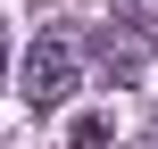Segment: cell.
I'll use <instances>...</instances> for the list:
<instances>
[{"label":"cell","instance_id":"cell-2","mask_svg":"<svg viewBox=\"0 0 158 149\" xmlns=\"http://www.w3.org/2000/svg\"><path fill=\"white\" fill-rule=\"evenodd\" d=\"M0 41H8V17H0Z\"/></svg>","mask_w":158,"mask_h":149},{"label":"cell","instance_id":"cell-1","mask_svg":"<svg viewBox=\"0 0 158 149\" xmlns=\"http://www.w3.org/2000/svg\"><path fill=\"white\" fill-rule=\"evenodd\" d=\"M17 91H25L33 108H67V100H75V41L42 33V41L25 50V75H17Z\"/></svg>","mask_w":158,"mask_h":149}]
</instances>
